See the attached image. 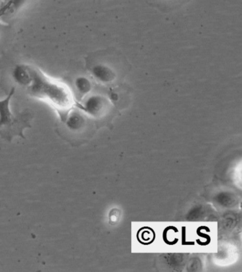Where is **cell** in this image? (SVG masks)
Returning <instances> with one entry per match:
<instances>
[{"label":"cell","mask_w":242,"mask_h":272,"mask_svg":"<svg viewBox=\"0 0 242 272\" xmlns=\"http://www.w3.org/2000/svg\"><path fill=\"white\" fill-rule=\"evenodd\" d=\"M120 211L117 209H113L110 213V223L111 225L117 224L120 218Z\"/></svg>","instance_id":"52a82bcc"},{"label":"cell","mask_w":242,"mask_h":272,"mask_svg":"<svg viewBox=\"0 0 242 272\" xmlns=\"http://www.w3.org/2000/svg\"><path fill=\"white\" fill-rule=\"evenodd\" d=\"M12 76L14 82L26 88L31 79L30 65L23 63L17 65L12 70Z\"/></svg>","instance_id":"277c9868"},{"label":"cell","mask_w":242,"mask_h":272,"mask_svg":"<svg viewBox=\"0 0 242 272\" xmlns=\"http://www.w3.org/2000/svg\"><path fill=\"white\" fill-rule=\"evenodd\" d=\"M147 1L150 5L156 7L164 12H169L191 0H147Z\"/></svg>","instance_id":"5b68a950"},{"label":"cell","mask_w":242,"mask_h":272,"mask_svg":"<svg viewBox=\"0 0 242 272\" xmlns=\"http://www.w3.org/2000/svg\"><path fill=\"white\" fill-rule=\"evenodd\" d=\"M31 79L26 92L34 97L50 105L57 111L61 121L75 107L73 92L66 83L53 79L40 68L30 65Z\"/></svg>","instance_id":"6da1fadb"},{"label":"cell","mask_w":242,"mask_h":272,"mask_svg":"<svg viewBox=\"0 0 242 272\" xmlns=\"http://www.w3.org/2000/svg\"><path fill=\"white\" fill-rule=\"evenodd\" d=\"M14 93L15 88L13 87L5 99L0 100V136L10 142L15 137L24 139L23 130L31 128V121L34 117L33 113L29 110L16 115L12 113L10 101Z\"/></svg>","instance_id":"7a4b0ae2"},{"label":"cell","mask_w":242,"mask_h":272,"mask_svg":"<svg viewBox=\"0 0 242 272\" xmlns=\"http://www.w3.org/2000/svg\"><path fill=\"white\" fill-rule=\"evenodd\" d=\"M75 87L77 93L81 96H84L90 91L91 84H90L89 80L83 77V76H80L75 79Z\"/></svg>","instance_id":"8992f818"},{"label":"cell","mask_w":242,"mask_h":272,"mask_svg":"<svg viewBox=\"0 0 242 272\" xmlns=\"http://www.w3.org/2000/svg\"><path fill=\"white\" fill-rule=\"evenodd\" d=\"M26 2L27 0H4L0 5V19L12 17Z\"/></svg>","instance_id":"3957f363"}]
</instances>
